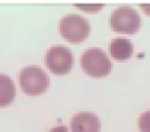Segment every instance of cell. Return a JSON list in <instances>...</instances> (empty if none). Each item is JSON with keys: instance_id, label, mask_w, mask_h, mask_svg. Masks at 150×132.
<instances>
[{"instance_id": "obj_10", "label": "cell", "mask_w": 150, "mask_h": 132, "mask_svg": "<svg viewBox=\"0 0 150 132\" xmlns=\"http://www.w3.org/2000/svg\"><path fill=\"white\" fill-rule=\"evenodd\" d=\"M77 7L81 8V9H85L86 12H97L98 9L103 7L102 4H97V5H85V4H77Z\"/></svg>"}, {"instance_id": "obj_8", "label": "cell", "mask_w": 150, "mask_h": 132, "mask_svg": "<svg viewBox=\"0 0 150 132\" xmlns=\"http://www.w3.org/2000/svg\"><path fill=\"white\" fill-rule=\"evenodd\" d=\"M16 97V87L13 80L4 73H0V107L8 106Z\"/></svg>"}, {"instance_id": "obj_7", "label": "cell", "mask_w": 150, "mask_h": 132, "mask_svg": "<svg viewBox=\"0 0 150 132\" xmlns=\"http://www.w3.org/2000/svg\"><path fill=\"white\" fill-rule=\"evenodd\" d=\"M110 53L116 60H127L133 54V45L127 38H115L110 43Z\"/></svg>"}, {"instance_id": "obj_5", "label": "cell", "mask_w": 150, "mask_h": 132, "mask_svg": "<svg viewBox=\"0 0 150 132\" xmlns=\"http://www.w3.org/2000/svg\"><path fill=\"white\" fill-rule=\"evenodd\" d=\"M46 65L56 75H65L72 68L74 62L73 54L65 46H52L45 56Z\"/></svg>"}, {"instance_id": "obj_6", "label": "cell", "mask_w": 150, "mask_h": 132, "mask_svg": "<svg viewBox=\"0 0 150 132\" xmlns=\"http://www.w3.org/2000/svg\"><path fill=\"white\" fill-rule=\"evenodd\" d=\"M71 130L72 132H99L100 120L93 113H79L72 118Z\"/></svg>"}, {"instance_id": "obj_4", "label": "cell", "mask_w": 150, "mask_h": 132, "mask_svg": "<svg viewBox=\"0 0 150 132\" xmlns=\"http://www.w3.org/2000/svg\"><path fill=\"white\" fill-rule=\"evenodd\" d=\"M111 28L120 34H134L140 29L141 17L140 15L128 5L119 7L112 12L110 18Z\"/></svg>"}, {"instance_id": "obj_3", "label": "cell", "mask_w": 150, "mask_h": 132, "mask_svg": "<svg viewBox=\"0 0 150 132\" xmlns=\"http://www.w3.org/2000/svg\"><path fill=\"white\" fill-rule=\"evenodd\" d=\"M48 76L41 67L28 65L20 73V85L26 94L37 96L42 94L48 88Z\"/></svg>"}, {"instance_id": "obj_9", "label": "cell", "mask_w": 150, "mask_h": 132, "mask_svg": "<svg viewBox=\"0 0 150 132\" xmlns=\"http://www.w3.org/2000/svg\"><path fill=\"white\" fill-rule=\"evenodd\" d=\"M138 128L141 132H150V111H146L138 119Z\"/></svg>"}, {"instance_id": "obj_11", "label": "cell", "mask_w": 150, "mask_h": 132, "mask_svg": "<svg viewBox=\"0 0 150 132\" xmlns=\"http://www.w3.org/2000/svg\"><path fill=\"white\" fill-rule=\"evenodd\" d=\"M48 132H68V128L65 126H57V127L52 128V130H50Z\"/></svg>"}, {"instance_id": "obj_1", "label": "cell", "mask_w": 150, "mask_h": 132, "mask_svg": "<svg viewBox=\"0 0 150 132\" xmlns=\"http://www.w3.org/2000/svg\"><path fill=\"white\" fill-rule=\"evenodd\" d=\"M81 65L83 71L93 77L107 76L112 68L111 60L99 47L88 48L81 56Z\"/></svg>"}, {"instance_id": "obj_2", "label": "cell", "mask_w": 150, "mask_h": 132, "mask_svg": "<svg viewBox=\"0 0 150 132\" xmlns=\"http://www.w3.org/2000/svg\"><path fill=\"white\" fill-rule=\"evenodd\" d=\"M59 30L67 41L72 43H80L88 38L90 33V24L85 17L71 13L60 20Z\"/></svg>"}, {"instance_id": "obj_12", "label": "cell", "mask_w": 150, "mask_h": 132, "mask_svg": "<svg viewBox=\"0 0 150 132\" xmlns=\"http://www.w3.org/2000/svg\"><path fill=\"white\" fill-rule=\"evenodd\" d=\"M141 8L144 9V12L150 15V4H141Z\"/></svg>"}]
</instances>
